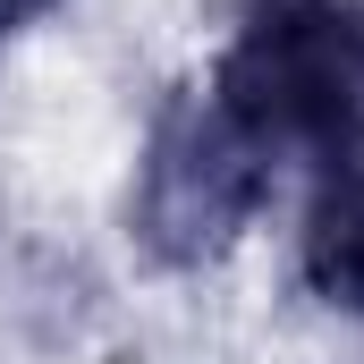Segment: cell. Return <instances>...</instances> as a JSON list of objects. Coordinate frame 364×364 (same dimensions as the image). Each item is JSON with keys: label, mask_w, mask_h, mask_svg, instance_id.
Instances as JSON below:
<instances>
[{"label": "cell", "mask_w": 364, "mask_h": 364, "mask_svg": "<svg viewBox=\"0 0 364 364\" xmlns=\"http://www.w3.org/2000/svg\"><path fill=\"white\" fill-rule=\"evenodd\" d=\"M34 9H51V0H0V34H9V26H26Z\"/></svg>", "instance_id": "obj_4"}, {"label": "cell", "mask_w": 364, "mask_h": 364, "mask_svg": "<svg viewBox=\"0 0 364 364\" xmlns=\"http://www.w3.org/2000/svg\"><path fill=\"white\" fill-rule=\"evenodd\" d=\"M212 102L263 144L339 161L364 144V9L356 0H255L229 60L212 68Z\"/></svg>", "instance_id": "obj_1"}, {"label": "cell", "mask_w": 364, "mask_h": 364, "mask_svg": "<svg viewBox=\"0 0 364 364\" xmlns=\"http://www.w3.org/2000/svg\"><path fill=\"white\" fill-rule=\"evenodd\" d=\"M272 195V153L212 102L178 93L144 144V178H136V229L161 263H203L220 255Z\"/></svg>", "instance_id": "obj_2"}, {"label": "cell", "mask_w": 364, "mask_h": 364, "mask_svg": "<svg viewBox=\"0 0 364 364\" xmlns=\"http://www.w3.org/2000/svg\"><path fill=\"white\" fill-rule=\"evenodd\" d=\"M305 279L364 322V144L322 161L314 212H305Z\"/></svg>", "instance_id": "obj_3"}]
</instances>
